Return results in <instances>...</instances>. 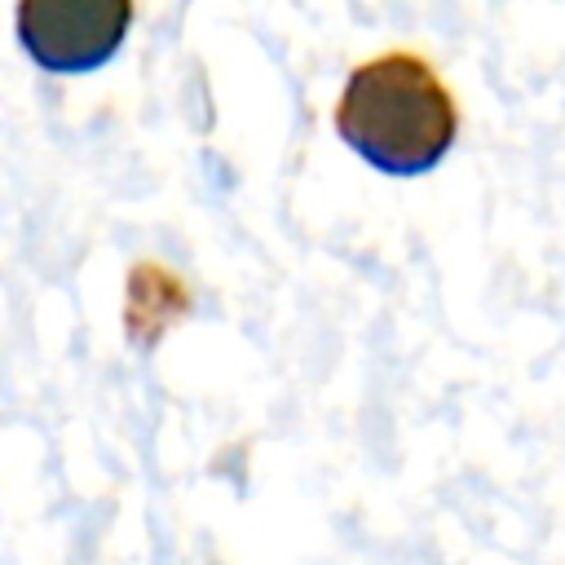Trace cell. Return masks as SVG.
<instances>
[{"instance_id": "cell-1", "label": "cell", "mask_w": 565, "mask_h": 565, "mask_svg": "<svg viewBox=\"0 0 565 565\" xmlns=\"http://www.w3.org/2000/svg\"><path fill=\"white\" fill-rule=\"evenodd\" d=\"M335 132L375 172L419 177L450 154L459 110L424 57L380 53L349 71L335 102Z\"/></svg>"}, {"instance_id": "cell-2", "label": "cell", "mask_w": 565, "mask_h": 565, "mask_svg": "<svg viewBox=\"0 0 565 565\" xmlns=\"http://www.w3.org/2000/svg\"><path fill=\"white\" fill-rule=\"evenodd\" d=\"M132 26V0H18V49L53 75H88L106 66Z\"/></svg>"}, {"instance_id": "cell-3", "label": "cell", "mask_w": 565, "mask_h": 565, "mask_svg": "<svg viewBox=\"0 0 565 565\" xmlns=\"http://www.w3.org/2000/svg\"><path fill=\"white\" fill-rule=\"evenodd\" d=\"M177 309H181V287H177V278H168V274L154 269V265L132 269V282H128V331H132V340L150 344L154 331H159Z\"/></svg>"}]
</instances>
